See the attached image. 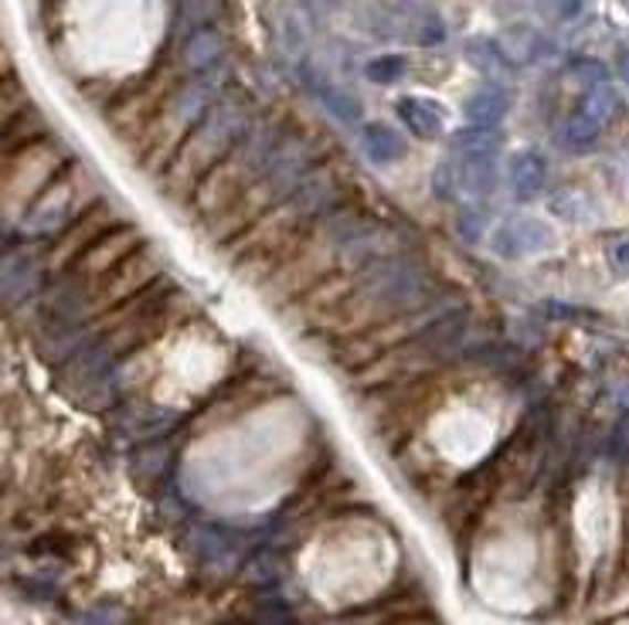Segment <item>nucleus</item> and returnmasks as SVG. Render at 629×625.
Wrapping results in <instances>:
<instances>
[{
    "label": "nucleus",
    "instance_id": "27",
    "mask_svg": "<svg viewBox=\"0 0 629 625\" xmlns=\"http://www.w3.org/2000/svg\"><path fill=\"white\" fill-rule=\"evenodd\" d=\"M406 72H409L406 55H378V59H371L365 65V75L375 85H395V82H401V75H406Z\"/></svg>",
    "mask_w": 629,
    "mask_h": 625
},
{
    "label": "nucleus",
    "instance_id": "29",
    "mask_svg": "<svg viewBox=\"0 0 629 625\" xmlns=\"http://www.w3.org/2000/svg\"><path fill=\"white\" fill-rule=\"evenodd\" d=\"M457 225H460V235L466 242H480V235L486 232V218L480 211H473V208H463L460 218H457Z\"/></svg>",
    "mask_w": 629,
    "mask_h": 625
},
{
    "label": "nucleus",
    "instance_id": "7",
    "mask_svg": "<svg viewBox=\"0 0 629 625\" xmlns=\"http://www.w3.org/2000/svg\"><path fill=\"white\" fill-rule=\"evenodd\" d=\"M290 129L293 126H290L286 116H273V119H265V123L255 119L252 123V129L232 147V153L224 157L205 177V181L195 188V194H191V208L201 218V225H208V221H214L218 214H224L252 188V181L262 173V167L269 163V157L276 153V147L286 140Z\"/></svg>",
    "mask_w": 629,
    "mask_h": 625
},
{
    "label": "nucleus",
    "instance_id": "14",
    "mask_svg": "<svg viewBox=\"0 0 629 625\" xmlns=\"http://www.w3.org/2000/svg\"><path fill=\"white\" fill-rule=\"evenodd\" d=\"M116 225H123L119 221V214H116V208L113 204H106V201H96L93 208H85L72 225L62 232V239L55 242V248H52V269H69V265L93 245L96 239H103L109 229H116Z\"/></svg>",
    "mask_w": 629,
    "mask_h": 625
},
{
    "label": "nucleus",
    "instance_id": "30",
    "mask_svg": "<svg viewBox=\"0 0 629 625\" xmlns=\"http://www.w3.org/2000/svg\"><path fill=\"white\" fill-rule=\"evenodd\" d=\"M609 456L629 463V412L616 422V428L609 435Z\"/></svg>",
    "mask_w": 629,
    "mask_h": 625
},
{
    "label": "nucleus",
    "instance_id": "32",
    "mask_svg": "<svg viewBox=\"0 0 629 625\" xmlns=\"http://www.w3.org/2000/svg\"><path fill=\"white\" fill-rule=\"evenodd\" d=\"M606 255H609L612 273L622 276V279H629V239H616Z\"/></svg>",
    "mask_w": 629,
    "mask_h": 625
},
{
    "label": "nucleus",
    "instance_id": "2",
    "mask_svg": "<svg viewBox=\"0 0 629 625\" xmlns=\"http://www.w3.org/2000/svg\"><path fill=\"white\" fill-rule=\"evenodd\" d=\"M436 296V279L429 262H422L412 248L401 255H388L368 269L350 276V289L344 303L321 324V330L347 340L361 330H371L398 312H409Z\"/></svg>",
    "mask_w": 629,
    "mask_h": 625
},
{
    "label": "nucleus",
    "instance_id": "31",
    "mask_svg": "<svg viewBox=\"0 0 629 625\" xmlns=\"http://www.w3.org/2000/svg\"><path fill=\"white\" fill-rule=\"evenodd\" d=\"M572 75H578V78H581V82H586L589 88H593V85H606V82H609L606 68H602L599 62H589V59H581V62H572Z\"/></svg>",
    "mask_w": 629,
    "mask_h": 625
},
{
    "label": "nucleus",
    "instance_id": "1",
    "mask_svg": "<svg viewBox=\"0 0 629 625\" xmlns=\"http://www.w3.org/2000/svg\"><path fill=\"white\" fill-rule=\"evenodd\" d=\"M344 198H347L344 173H337L334 167H317L296 191H290L276 208H269L255 225H249L239 239L224 245L235 262V269L262 283L324 214L344 204Z\"/></svg>",
    "mask_w": 629,
    "mask_h": 625
},
{
    "label": "nucleus",
    "instance_id": "5",
    "mask_svg": "<svg viewBox=\"0 0 629 625\" xmlns=\"http://www.w3.org/2000/svg\"><path fill=\"white\" fill-rule=\"evenodd\" d=\"M321 153H324V140L317 137V133L290 129L286 140L276 147V153L269 157L262 173L252 181V188L229 211L218 214L214 221L205 225L208 239L218 245H229L232 239H239L269 208H276L290 191H296L306 177L321 167Z\"/></svg>",
    "mask_w": 629,
    "mask_h": 625
},
{
    "label": "nucleus",
    "instance_id": "15",
    "mask_svg": "<svg viewBox=\"0 0 629 625\" xmlns=\"http://www.w3.org/2000/svg\"><path fill=\"white\" fill-rule=\"evenodd\" d=\"M552 245H555L552 229L542 218H531V214H517V218L501 221L497 232H493V239H490V248L501 258H527L537 252H548Z\"/></svg>",
    "mask_w": 629,
    "mask_h": 625
},
{
    "label": "nucleus",
    "instance_id": "13",
    "mask_svg": "<svg viewBox=\"0 0 629 625\" xmlns=\"http://www.w3.org/2000/svg\"><path fill=\"white\" fill-rule=\"evenodd\" d=\"M140 245H147V239H144V232H140L137 225H116V229H109L103 239H96L93 245H88V248L69 265L65 276H69L72 286H78L75 293H82V289H88L93 283H99L103 276H109L116 265H119L123 258H129Z\"/></svg>",
    "mask_w": 629,
    "mask_h": 625
},
{
    "label": "nucleus",
    "instance_id": "11",
    "mask_svg": "<svg viewBox=\"0 0 629 625\" xmlns=\"http://www.w3.org/2000/svg\"><path fill=\"white\" fill-rule=\"evenodd\" d=\"M62 157L52 147H24L21 157L0 177V218L21 221L31 204L41 198V191L52 184Z\"/></svg>",
    "mask_w": 629,
    "mask_h": 625
},
{
    "label": "nucleus",
    "instance_id": "16",
    "mask_svg": "<svg viewBox=\"0 0 629 625\" xmlns=\"http://www.w3.org/2000/svg\"><path fill=\"white\" fill-rule=\"evenodd\" d=\"M507 184L521 204L537 201L548 188V160L537 150H517L507 163Z\"/></svg>",
    "mask_w": 629,
    "mask_h": 625
},
{
    "label": "nucleus",
    "instance_id": "17",
    "mask_svg": "<svg viewBox=\"0 0 629 625\" xmlns=\"http://www.w3.org/2000/svg\"><path fill=\"white\" fill-rule=\"evenodd\" d=\"M395 113H398L401 126H406L419 140H439L442 129H445V109L426 96H401Z\"/></svg>",
    "mask_w": 629,
    "mask_h": 625
},
{
    "label": "nucleus",
    "instance_id": "22",
    "mask_svg": "<svg viewBox=\"0 0 629 625\" xmlns=\"http://www.w3.org/2000/svg\"><path fill=\"white\" fill-rule=\"evenodd\" d=\"M581 113H586L589 119H596L602 129L622 113V99H619V93L616 88L606 82V85H593L589 93H586V99H581V106H578Z\"/></svg>",
    "mask_w": 629,
    "mask_h": 625
},
{
    "label": "nucleus",
    "instance_id": "26",
    "mask_svg": "<svg viewBox=\"0 0 629 625\" xmlns=\"http://www.w3.org/2000/svg\"><path fill=\"white\" fill-rule=\"evenodd\" d=\"M221 11L224 0H177V21L188 28V34L198 28H214Z\"/></svg>",
    "mask_w": 629,
    "mask_h": 625
},
{
    "label": "nucleus",
    "instance_id": "33",
    "mask_svg": "<svg viewBox=\"0 0 629 625\" xmlns=\"http://www.w3.org/2000/svg\"><path fill=\"white\" fill-rule=\"evenodd\" d=\"M619 75H622V82L629 85V52L619 55Z\"/></svg>",
    "mask_w": 629,
    "mask_h": 625
},
{
    "label": "nucleus",
    "instance_id": "28",
    "mask_svg": "<svg viewBox=\"0 0 629 625\" xmlns=\"http://www.w3.org/2000/svg\"><path fill=\"white\" fill-rule=\"evenodd\" d=\"M537 8H542L545 18H552L558 24H568V21H575L581 11H586V0H537Z\"/></svg>",
    "mask_w": 629,
    "mask_h": 625
},
{
    "label": "nucleus",
    "instance_id": "3",
    "mask_svg": "<svg viewBox=\"0 0 629 625\" xmlns=\"http://www.w3.org/2000/svg\"><path fill=\"white\" fill-rule=\"evenodd\" d=\"M255 123V106L245 93H235L229 88L208 113L205 119L188 133V140L177 147V153L170 157V163L164 167V194L174 204L191 201L195 188L205 181V177L232 153V147L245 137Z\"/></svg>",
    "mask_w": 629,
    "mask_h": 625
},
{
    "label": "nucleus",
    "instance_id": "21",
    "mask_svg": "<svg viewBox=\"0 0 629 625\" xmlns=\"http://www.w3.org/2000/svg\"><path fill=\"white\" fill-rule=\"evenodd\" d=\"M361 150L368 153L371 163L388 167V163L406 157V137H401V133L388 123H368L361 129Z\"/></svg>",
    "mask_w": 629,
    "mask_h": 625
},
{
    "label": "nucleus",
    "instance_id": "6",
    "mask_svg": "<svg viewBox=\"0 0 629 625\" xmlns=\"http://www.w3.org/2000/svg\"><path fill=\"white\" fill-rule=\"evenodd\" d=\"M466 330H470L466 306L449 309V312H442L439 320L422 327L416 337L391 347L388 353L378 357V361L361 368V378H357V381L368 384V388H409V384H419L422 378H429L432 371H439V368H445L449 361H453L457 350L466 343Z\"/></svg>",
    "mask_w": 629,
    "mask_h": 625
},
{
    "label": "nucleus",
    "instance_id": "19",
    "mask_svg": "<svg viewBox=\"0 0 629 625\" xmlns=\"http://www.w3.org/2000/svg\"><path fill=\"white\" fill-rule=\"evenodd\" d=\"M224 59V38L218 34V28H198L185 38L181 44V68L185 75H201L218 68Z\"/></svg>",
    "mask_w": 629,
    "mask_h": 625
},
{
    "label": "nucleus",
    "instance_id": "8",
    "mask_svg": "<svg viewBox=\"0 0 629 625\" xmlns=\"http://www.w3.org/2000/svg\"><path fill=\"white\" fill-rule=\"evenodd\" d=\"M229 93V68L218 65L201 75H188V82H177L174 93L164 99L150 126L144 129V170L164 173L170 157L188 140V133L205 119V113Z\"/></svg>",
    "mask_w": 629,
    "mask_h": 625
},
{
    "label": "nucleus",
    "instance_id": "24",
    "mask_svg": "<svg viewBox=\"0 0 629 625\" xmlns=\"http://www.w3.org/2000/svg\"><path fill=\"white\" fill-rule=\"evenodd\" d=\"M457 157H497L501 153V133L497 129H463L453 137Z\"/></svg>",
    "mask_w": 629,
    "mask_h": 625
},
{
    "label": "nucleus",
    "instance_id": "12",
    "mask_svg": "<svg viewBox=\"0 0 629 625\" xmlns=\"http://www.w3.org/2000/svg\"><path fill=\"white\" fill-rule=\"evenodd\" d=\"M96 188L93 177L82 173L78 167L65 177H55V181L41 191V198L31 204V211L24 214V225H38V229H69L72 221L82 214V208H93Z\"/></svg>",
    "mask_w": 629,
    "mask_h": 625
},
{
    "label": "nucleus",
    "instance_id": "20",
    "mask_svg": "<svg viewBox=\"0 0 629 625\" xmlns=\"http://www.w3.org/2000/svg\"><path fill=\"white\" fill-rule=\"evenodd\" d=\"M453 167L457 191H466L473 198H490L497 191V157H457L449 160Z\"/></svg>",
    "mask_w": 629,
    "mask_h": 625
},
{
    "label": "nucleus",
    "instance_id": "34",
    "mask_svg": "<svg viewBox=\"0 0 629 625\" xmlns=\"http://www.w3.org/2000/svg\"><path fill=\"white\" fill-rule=\"evenodd\" d=\"M622 4H626V11H629V0H622Z\"/></svg>",
    "mask_w": 629,
    "mask_h": 625
},
{
    "label": "nucleus",
    "instance_id": "23",
    "mask_svg": "<svg viewBox=\"0 0 629 625\" xmlns=\"http://www.w3.org/2000/svg\"><path fill=\"white\" fill-rule=\"evenodd\" d=\"M599 137H602V126H599L596 119H589L581 109H575V113L565 119V126H562V144H565L568 150H575V153L593 150V147L599 144Z\"/></svg>",
    "mask_w": 629,
    "mask_h": 625
},
{
    "label": "nucleus",
    "instance_id": "10",
    "mask_svg": "<svg viewBox=\"0 0 629 625\" xmlns=\"http://www.w3.org/2000/svg\"><path fill=\"white\" fill-rule=\"evenodd\" d=\"M157 276H160V255L150 245H140L129 258H123L109 276H103L99 283H93L75 296L78 317H85V320L106 317L109 309L123 306L126 299L144 293L150 283H157Z\"/></svg>",
    "mask_w": 629,
    "mask_h": 625
},
{
    "label": "nucleus",
    "instance_id": "4",
    "mask_svg": "<svg viewBox=\"0 0 629 625\" xmlns=\"http://www.w3.org/2000/svg\"><path fill=\"white\" fill-rule=\"evenodd\" d=\"M368 221H371L368 211L347 208V204L324 214L317 225L296 242V248L276 265V269L262 279V296L273 306H293L300 296H306L313 286L340 269L347 245Z\"/></svg>",
    "mask_w": 629,
    "mask_h": 625
},
{
    "label": "nucleus",
    "instance_id": "9",
    "mask_svg": "<svg viewBox=\"0 0 629 625\" xmlns=\"http://www.w3.org/2000/svg\"><path fill=\"white\" fill-rule=\"evenodd\" d=\"M457 306H463L457 296H439L436 293L429 303H422V306H416L409 312H398V317H391V320H385V324H378L371 330H361V333L340 340L337 350H334V361L340 368H368L371 361H378L381 353H388L398 343H406L422 327H429L432 320L442 317V312L457 309Z\"/></svg>",
    "mask_w": 629,
    "mask_h": 625
},
{
    "label": "nucleus",
    "instance_id": "25",
    "mask_svg": "<svg viewBox=\"0 0 629 625\" xmlns=\"http://www.w3.org/2000/svg\"><path fill=\"white\" fill-rule=\"evenodd\" d=\"M466 59L480 68V72H490V75H501V72H511V55L501 49L497 41H486V38H473L466 44Z\"/></svg>",
    "mask_w": 629,
    "mask_h": 625
},
{
    "label": "nucleus",
    "instance_id": "18",
    "mask_svg": "<svg viewBox=\"0 0 629 625\" xmlns=\"http://www.w3.org/2000/svg\"><path fill=\"white\" fill-rule=\"evenodd\" d=\"M511 113V93L504 85H483L463 103V116L473 129H497Z\"/></svg>",
    "mask_w": 629,
    "mask_h": 625
}]
</instances>
